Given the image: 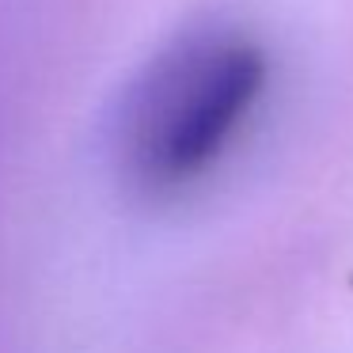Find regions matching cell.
I'll use <instances>...</instances> for the list:
<instances>
[{
  "mask_svg": "<svg viewBox=\"0 0 353 353\" xmlns=\"http://www.w3.org/2000/svg\"><path fill=\"white\" fill-rule=\"evenodd\" d=\"M266 84V46L239 27H198L175 39L114 110L118 175L145 198L190 190L243 137Z\"/></svg>",
  "mask_w": 353,
  "mask_h": 353,
  "instance_id": "6da1fadb",
  "label": "cell"
}]
</instances>
